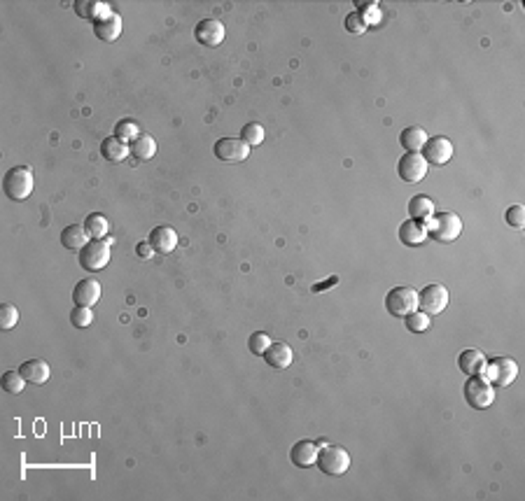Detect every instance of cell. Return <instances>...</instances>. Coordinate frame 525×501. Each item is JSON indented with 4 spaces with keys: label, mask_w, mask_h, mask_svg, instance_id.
<instances>
[{
    "label": "cell",
    "mask_w": 525,
    "mask_h": 501,
    "mask_svg": "<svg viewBox=\"0 0 525 501\" xmlns=\"http://www.w3.org/2000/svg\"><path fill=\"white\" fill-rule=\"evenodd\" d=\"M484 378L491 385H498V387H509L516 378H519V364L512 357H493L486 359L484 366Z\"/></svg>",
    "instance_id": "cell-4"
},
{
    "label": "cell",
    "mask_w": 525,
    "mask_h": 501,
    "mask_svg": "<svg viewBox=\"0 0 525 501\" xmlns=\"http://www.w3.org/2000/svg\"><path fill=\"white\" fill-rule=\"evenodd\" d=\"M397 173L404 182H420V180L427 175V161L418 152H406V154L399 159Z\"/></svg>",
    "instance_id": "cell-12"
},
{
    "label": "cell",
    "mask_w": 525,
    "mask_h": 501,
    "mask_svg": "<svg viewBox=\"0 0 525 501\" xmlns=\"http://www.w3.org/2000/svg\"><path fill=\"white\" fill-rule=\"evenodd\" d=\"M17 322H19L17 306H12V303H0V326L7 331V329H14Z\"/></svg>",
    "instance_id": "cell-33"
},
{
    "label": "cell",
    "mask_w": 525,
    "mask_h": 501,
    "mask_svg": "<svg viewBox=\"0 0 525 501\" xmlns=\"http://www.w3.org/2000/svg\"><path fill=\"white\" fill-rule=\"evenodd\" d=\"M93 33H96L98 40L115 42L122 35V17L117 12H112L110 17L96 21V24H93Z\"/></svg>",
    "instance_id": "cell-20"
},
{
    "label": "cell",
    "mask_w": 525,
    "mask_h": 501,
    "mask_svg": "<svg viewBox=\"0 0 525 501\" xmlns=\"http://www.w3.org/2000/svg\"><path fill=\"white\" fill-rule=\"evenodd\" d=\"M110 245H112L110 238H103V241H89L82 250H79V266L89 273L103 271V268L108 266V261H110Z\"/></svg>",
    "instance_id": "cell-5"
},
{
    "label": "cell",
    "mask_w": 525,
    "mask_h": 501,
    "mask_svg": "<svg viewBox=\"0 0 525 501\" xmlns=\"http://www.w3.org/2000/svg\"><path fill=\"white\" fill-rule=\"evenodd\" d=\"M268 345H271V338H268L264 331H254L252 336L247 338V347H250V352L257 354V357H264Z\"/></svg>",
    "instance_id": "cell-32"
},
{
    "label": "cell",
    "mask_w": 525,
    "mask_h": 501,
    "mask_svg": "<svg viewBox=\"0 0 525 501\" xmlns=\"http://www.w3.org/2000/svg\"><path fill=\"white\" fill-rule=\"evenodd\" d=\"M0 385H3V389L10 392V394H21L26 387V378L21 375V371H5L3 378H0Z\"/></svg>",
    "instance_id": "cell-28"
},
{
    "label": "cell",
    "mask_w": 525,
    "mask_h": 501,
    "mask_svg": "<svg viewBox=\"0 0 525 501\" xmlns=\"http://www.w3.org/2000/svg\"><path fill=\"white\" fill-rule=\"evenodd\" d=\"M458 364H460V371L465 375H481L486 366V357L481 350H474V347H467V350L460 352V357H458Z\"/></svg>",
    "instance_id": "cell-21"
},
{
    "label": "cell",
    "mask_w": 525,
    "mask_h": 501,
    "mask_svg": "<svg viewBox=\"0 0 525 501\" xmlns=\"http://www.w3.org/2000/svg\"><path fill=\"white\" fill-rule=\"evenodd\" d=\"M5 196L12 201H26L33 192V171L26 166H14L3 178Z\"/></svg>",
    "instance_id": "cell-3"
},
{
    "label": "cell",
    "mask_w": 525,
    "mask_h": 501,
    "mask_svg": "<svg viewBox=\"0 0 525 501\" xmlns=\"http://www.w3.org/2000/svg\"><path fill=\"white\" fill-rule=\"evenodd\" d=\"M406 329L411 333H422L429 329V315L422 313V310H413L411 315H406Z\"/></svg>",
    "instance_id": "cell-31"
},
{
    "label": "cell",
    "mask_w": 525,
    "mask_h": 501,
    "mask_svg": "<svg viewBox=\"0 0 525 501\" xmlns=\"http://www.w3.org/2000/svg\"><path fill=\"white\" fill-rule=\"evenodd\" d=\"M292 347L287 343H271L268 345V350L264 352V359L268 366L273 368H287L292 364Z\"/></svg>",
    "instance_id": "cell-23"
},
{
    "label": "cell",
    "mask_w": 525,
    "mask_h": 501,
    "mask_svg": "<svg viewBox=\"0 0 525 501\" xmlns=\"http://www.w3.org/2000/svg\"><path fill=\"white\" fill-rule=\"evenodd\" d=\"M101 156H103L105 161L119 163V161H124V159L129 156V145L117 140L115 135H110V138H105V140L101 142Z\"/></svg>",
    "instance_id": "cell-25"
},
{
    "label": "cell",
    "mask_w": 525,
    "mask_h": 501,
    "mask_svg": "<svg viewBox=\"0 0 525 501\" xmlns=\"http://www.w3.org/2000/svg\"><path fill=\"white\" fill-rule=\"evenodd\" d=\"M385 308L392 317H406L418 310V294L411 287H395L385 296Z\"/></svg>",
    "instance_id": "cell-6"
},
{
    "label": "cell",
    "mask_w": 525,
    "mask_h": 501,
    "mask_svg": "<svg viewBox=\"0 0 525 501\" xmlns=\"http://www.w3.org/2000/svg\"><path fill=\"white\" fill-rule=\"evenodd\" d=\"M367 28H369V24L364 21V17H362V14L357 12V10H355V12H350L348 17H346V31H348V33L362 35L364 31H367Z\"/></svg>",
    "instance_id": "cell-35"
},
{
    "label": "cell",
    "mask_w": 525,
    "mask_h": 501,
    "mask_svg": "<svg viewBox=\"0 0 525 501\" xmlns=\"http://www.w3.org/2000/svg\"><path fill=\"white\" fill-rule=\"evenodd\" d=\"M465 399L472 408L484 410L488 406H493L495 401V385H491L486 378H477L472 375L469 380L465 382Z\"/></svg>",
    "instance_id": "cell-7"
},
{
    "label": "cell",
    "mask_w": 525,
    "mask_h": 501,
    "mask_svg": "<svg viewBox=\"0 0 525 501\" xmlns=\"http://www.w3.org/2000/svg\"><path fill=\"white\" fill-rule=\"evenodd\" d=\"M408 215H411V220L427 222L429 217L434 215V203H432V199H429V196H425V194L413 196V199L408 201Z\"/></svg>",
    "instance_id": "cell-24"
},
{
    "label": "cell",
    "mask_w": 525,
    "mask_h": 501,
    "mask_svg": "<svg viewBox=\"0 0 525 501\" xmlns=\"http://www.w3.org/2000/svg\"><path fill=\"white\" fill-rule=\"evenodd\" d=\"M70 322L72 326H77V329H86V326L93 322V310L84 306H75L70 310Z\"/></svg>",
    "instance_id": "cell-34"
},
{
    "label": "cell",
    "mask_w": 525,
    "mask_h": 501,
    "mask_svg": "<svg viewBox=\"0 0 525 501\" xmlns=\"http://www.w3.org/2000/svg\"><path fill=\"white\" fill-rule=\"evenodd\" d=\"M129 152L138 161H150V159L157 154V140L148 133H141L129 142Z\"/></svg>",
    "instance_id": "cell-22"
},
{
    "label": "cell",
    "mask_w": 525,
    "mask_h": 501,
    "mask_svg": "<svg viewBox=\"0 0 525 501\" xmlns=\"http://www.w3.org/2000/svg\"><path fill=\"white\" fill-rule=\"evenodd\" d=\"M194 38L203 47H220L227 38V28L220 19H203L194 28Z\"/></svg>",
    "instance_id": "cell-10"
},
{
    "label": "cell",
    "mask_w": 525,
    "mask_h": 501,
    "mask_svg": "<svg viewBox=\"0 0 525 501\" xmlns=\"http://www.w3.org/2000/svg\"><path fill=\"white\" fill-rule=\"evenodd\" d=\"M399 241H402L406 248H418L427 241V229L425 224L418 220H406L399 227Z\"/></svg>",
    "instance_id": "cell-16"
},
{
    "label": "cell",
    "mask_w": 525,
    "mask_h": 501,
    "mask_svg": "<svg viewBox=\"0 0 525 501\" xmlns=\"http://www.w3.org/2000/svg\"><path fill=\"white\" fill-rule=\"evenodd\" d=\"M98 299H101V285L91 278L79 280L75 289H72V301H75V306L93 308L98 303Z\"/></svg>",
    "instance_id": "cell-14"
},
{
    "label": "cell",
    "mask_w": 525,
    "mask_h": 501,
    "mask_svg": "<svg viewBox=\"0 0 525 501\" xmlns=\"http://www.w3.org/2000/svg\"><path fill=\"white\" fill-rule=\"evenodd\" d=\"M75 12L79 14L82 19H91L93 24L105 17H110L112 10L108 3H101V0H77L75 3Z\"/></svg>",
    "instance_id": "cell-19"
},
{
    "label": "cell",
    "mask_w": 525,
    "mask_h": 501,
    "mask_svg": "<svg viewBox=\"0 0 525 501\" xmlns=\"http://www.w3.org/2000/svg\"><path fill=\"white\" fill-rule=\"evenodd\" d=\"M318 441H297L290 450V460L299 469H309L318 462Z\"/></svg>",
    "instance_id": "cell-13"
},
{
    "label": "cell",
    "mask_w": 525,
    "mask_h": 501,
    "mask_svg": "<svg viewBox=\"0 0 525 501\" xmlns=\"http://www.w3.org/2000/svg\"><path fill=\"white\" fill-rule=\"evenodd\" d=\"M318 467L327 476H344L350 469V455L346 448L332 446V443L318 441Z\"/></svg>",
    "instance_id": "cell-1"
},
{
    "label": "cell",
    "mask_w": 525,
    "mask_h": 501,
    "mask_svg": "<svg viewBox=\"0 0 525 501\" xmlns=\"http://www.w3.org/2000/svg\"><path fill=\"white\" fill-rule=\"evenodd\" d=\"M148 243L157 254H171L178 248V234H175L173 227H155L148 236Z\"/></svg>",
    "instance_id": "cell-15"
},
{
    "label": "cell",
    "mask_w": 525,
    "mask_h": 501,
    "mask_svg": "<svg viewBox=\"0 0 525 501\" xmlns=\"http://www.w3.org/2000/svg\"><path fill=\"white\" fill-rule=\"evenodd\" d=\"M422 159L427 161V166H443L453 159V145H451L448 138L443 135H434L427 138L425 147H422Z\"/></svg>",
    "instance_id": "cell-11"
},
{
    "label": "cell",
    "mask_w": 525,
    "mask_h": 501,
    "mask_svg": "<svg viewBox=\"0 0 525 501\" xmlns=\"http://www.w3.org/2000/svg\"><path fill=\"white\" fill-rule=\"evenodd\" d=\"M505 220H507L509 227L523 229V227H525V208H523V206H512V208L507 210Z\"/></svg>",
    "instance_id": "cell-36"
},
{
    "label": "cell",
    "mask_w": 525,
    "mask_h": 501,
    "mask_svg": "<svg viewBox=\"0 0 525 501\" xmlns=\"http://www.w3.org/2000/svg\"><path fill=\"white\" fill-rule=\"evenodd\" d=\"M337 282H339V278H330V280H327V282H325V285H313V292H325V289H327V287H332V285H337Z\"/></svg>",
    "instance_id": "cell-38"
},
{
    "label": "cell",
    "mask_w": 525,
    "mask_h": 501,
    "mask_svg": "<svg viewBox=\"0 0 525 501\" xmlns=\"http://www.w3.org/2000/svg\"><path fill=\"white\" fill-rule=\"evenodd\" d=\"M427 236L436 243H453L462 234V220L455 213L432 215L425 224Z\"/></svg>",
    "instance_id": "cell-2"
},
{
    "label": "cell",
    "mask_w": 525,
    "mask_h": 501,
    "mask_svg": "<svg viewBox=\"0 0 525 501\" xmlns=\"http://www.w3.org/2000/svg\"><path fill=\"white\" fill-rule=\"evenodd\" d=\"M141 133H138V124L134 119H122V121H117V126H115V138L117 140H122V142H131L134 138H138Z\"/></svg>",
    "instance_id": "cell-30"
},
{
    "label": "cell",
    "mask_w": 525,
    "mask_h": 501,
    "mask_svg": "<svg viewBox=\"0 0 525 501\" xmlns=\"http://www.w3.org/2000/svg\"><path fill=\"white\" fill-rule=\"evenodd\" d=\"M136 252H138V257H141V259H150L152 254H155V250H152V245H150L148 241H145V243H138Z\"/></svg>",
    "instance_id": "cell-37"
},
{
    "label": "cell",
    "mask_w": 525,
    "mask_h": 501,
    "mask_svg": "<svg viewBox=\"0 0 525 501\" xmlns=\"http://www.w3.org/2000/svg\"><path fill=\"white\" fill-rule=\"evenodd\" d=\"M84 229H86V234H89L91 241H103L105 234H108V220L101 213H91V215H86Z\"/></svg>",
    "instance_id": "cell-27"
},
{
    "label": "cell",
    "mask_w": 525,
    "mask_h": 501,
    "mask_svg": "<svg viewBox=\"0 0 525 501\" xmlns=\"http://www.w3.org/2000/svg\"><path fill=\"white\" fill-rule=\"evenodd\" d=\"M213 152L224 163H240L250 154V147H247V142L240 140V138H220V140L215 142Z\"/></svg>",
    "instance_id": "cell-9"
},
{
    "label": "cell",
    "mask_w": 525,
    "mask_h": 501,
    "mask_svg": "<svg viewBox=\"0 0 525 501\" xmlns=\"http://www.w3.org/2000/svg\"><path fill=\"white\" fill-rule=\"evenodd\" d=\"M240 140H245L247 147L261 145V142H264V126H259L257 121H252V124H245L243 131H240Z\"/></svg>",
    "instance_id": "cell-29"
},
{
    "label": "cell",
    "mask_w": 525,
    "mask_h": 501,
    "mask_svg": "<svg viewBox=\"0 0 525 501\" xmlns=\"http://www.w3.org/2000/svg\"><path fill=\"white\" fill-rule=\"evenodd\" d=\"M19 371L26 378V382H33V385H45L49 380V375H52V368H49L47 361H42V359L24 361Z\"/></svg>",
    "instance_id": "cell-18"
},
{
    "label": "cell",
    "mask_w": 525,
    "mask_h": 501,
    "mask_svg": "<svg viewBox=\"0 0 525 501\" xmlns=\"http://www.w3.org/2000/svg\"><path fill=\"white\" fill-rule=\"evenodd\" d=\"M399 142L406 152H420L427 142V133L422 126H406L399 135Z\"/></svg>",
    "instance_id": "cell-26"
},
{
    "label": "cell",
    "mask_w": 525,
    "mask_h": 501,
    "mask_svg": "<svg viewBox=\"0 0 525 501\" xmlns=\"http://www.w3.org/2000/svg\"><path fill=\"white\" fill-rule=\"evenodd\" d=\"M448 301H451V294L443 285H427L418 294V308H422V313H427V315L443 313Z\"/></svg>",
    "instance_id": "cell-8"
},
{
    "label": "cell",
    "mask_w": 525,
    "mask_h": 501,
    "mask_svg": "<svg viewBox=\"0 0 525 501\" xmlns=\"http://www.w3.org/2000/svg\"><path fill=\"white\" fill-rule=\"evenodd\" d=\"M89 241L91 238L86 234L84 224H70V227H65L61 231V245L70 252H79Z\"/></svg>",
    "instance_id": "cell-17"
}]
</instances>
